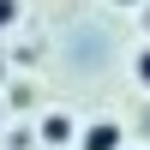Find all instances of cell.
Listing matches in <instances>:
<instances>
[{
	"mask_svg": "<svg viewBox=\"0 0 150 150\" xmlns=\"http://www.w3.org/2000/svg\"><path fill=\"white\" fill-rule=\"evenodd\" d=\"M36 132H42V150H66V144H72V120L60 114V108H54V114H42V126H36Z\"/></svg>",
	"mask_w": 150,
	"mask_h": 150,
	"instance_id": "7a4b0ae2",
	"label": "cell"
},
{
	"mask_svg": "<svg viewBox=\"0 0 150 150\" xmlns=\"http://www.w3.org/2000/svg\"><path fill=\"white\" fill-rule=\"evenodd\" d=\"M78 150H126L120 120H96V126H84V132H78Z\"/></svg>",
	"mask_w": 150,
	"mask_h": 150,
	"instance_id": "6da1fadb",
	"label": "cell"
},
{
	"mask_svg": "<svg viewBox=\"0 0 150 150\" xmlns=\"http://www.w3.org/2000/svg\"><path fill=\"white\" fill-rule=\"evenodd\" d=\"M18 24V0H0V30H12Z\"/></svg>",
	"mask_w": 150,
	"mask_h": 150,
	"instance_id": "277c9868",
	"label": "cell"
},
{
	"mask_svg": "<svg viewBox=\"0 0 150 150\" xmlns=\"http://www.w3.org/2000/svg\"><path fill=\"white\" fill-rule=\"evenodd\" d=\"M126 150H132V144H126Z\"/></svg>",
	"mask_w": 150,
	"mask_h": 150,
	"instance_id": "52a82bcc",
	"label": "cell"
},
{
	"mask_svg": "<svg viewBox=\"0 0 150 150\" xmlns=\"http://www.w3.org/2000/svg\"><path fill=\"white\" fill-rule=\"evenodd\" d=\"M114 6H144V0H114Z\"/></svg>",
	"mask_w": 150,
	"mask_h": 150,
	"instance_id": "5b68a950",
	"label": "cell"
},
{
	"mask_svg": "<svg viewBox=\"0 0 150 150\" xmlns=\"http://www.w3.org/2000/svg\"><path fill=\"white\" fill-rule=\"evenodd\" d=\"M0 126H6V108H0Z\"/></svg>",
	"mask_w": 150,
	"mask_h": 150,
	"instance_id": "8992f818",
	"label": "cell"
},
{
	"mask_svg": "<svg viewBox=\"0 0 150 150\" xmlns=\"http://www.w3.org/2000/svg\"><path fill=\"white\" fill-rule=\"evenodd\" d=\"M132 78H138V84H144V90H150V42L138 48V54H132Z\"/></svg>",
	"mask_w": 150,
	"mask_h": 150,
	"instance_id": "3957f363",
	"label": "cell"
}]
</instances>
